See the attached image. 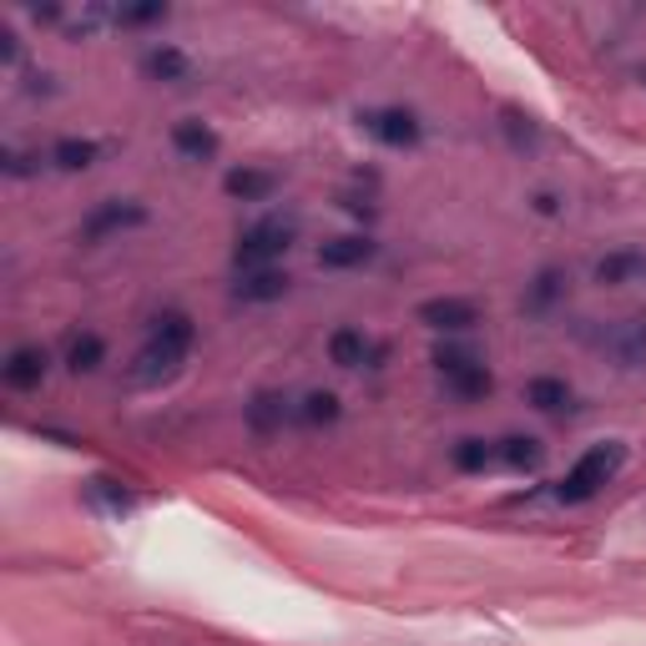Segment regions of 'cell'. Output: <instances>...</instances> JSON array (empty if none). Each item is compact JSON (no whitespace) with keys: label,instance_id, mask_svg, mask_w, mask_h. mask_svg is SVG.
<instances>
[{"label":"cell","instance_id":"obj_3","mask_svg":"<svg viewBox=\"0 0 646 646\" xmlns=\"http://www.w3.org/2000/svg\"><path fill=\"white\" fill-rule=\"evenodd\" d=\"M294 222L288 218H264L252 222V228L238 232V248H232V264H238V274H252V268H274L278 258H284L288 248H294Z\"/></svg>","mask_w":646,"mask_h":646},{"label":"cell","instance_id":"obj_6","mask_svg":"<svg viewBox=\"0 0 646 646\" xmlns=\"http://www.w3.org/2000/svg\"><path fill=\"white\" fill-rule=\"evenodd\" d=\"M359 132L374 137L379 147L409 152V147H419L425 127H419V117H415L409 107H364V111H359Z\"/></svg>","mask_w":646,"mask_h":646},{"label":"cell","instance_id":"obj_22","mask_svg":"<svg viewBox=\"0 0 646 646\" xmlns=\"http://www.w3.org/2000/svg\"><path fill=\"white\" fill-rule=\"evenodd\" d=\"M101 364H107V344H101V334H91V329L71 334V344H67V369L71 374H97Z\"/></svg>","mask_w":646,"mask_h":646},{"label":"cell","instance_id":"obj_19","mask_svg":"<svg viewBox=\"0 0 646 646\" xmlns=\"http://www.w3.org/2000/svg\"><path fill=\"white\" fill-rule=\"evenodd\" d=\"M570 399H576L570 395V384L556 379V374H536V379L526 384V405L540 409V415H566Z\"/></svg>","mask_w":646,"mask_h":646},{"label":"cell","instance_id":"obj_25","mask_svg":"<svg viewBox=\"0 0 646 646\" xmlns=\"http://www.w3.org/2000/svg\"><path fill=\"white\" fill-rule=\"evenodd\" d=\"M167 21V6H121V11H111V26H127V31H137V26H162Z\"/></svg>","mask_w":646,"mask_h":646},{"label":"cell","instance_id":"obj_29","mask_svg":"<svg viewBox=\"0 0 646 646\" xmlns=\"http://www.w3.org/2000/svg\"><path fill=\"white\" fill-rule=\"evenodd\" d=\"M530 208H536L540 218H556V212H560V198H556V192H536V198H530Z\"/></svg>","mask_w":646,"mask_h":646},{"label":"cell","instance_id":"obj_17","mask_svg":"<svg viewBox=\"0 0 646 646\" xmlns=\"http://www.w3.org/2000/svg\"><path fill=\"white\" fill-rule=\"evenodd\" d=\"M142 71L152 81H167V87H182L187 77H192V61H187V51H177V46H152V51L142 56Z\"/></svg>","mask_w":646,"mask_h":646},{"label":"cell","instance_id":"obj_12","mask_svg":"<svg viewBox=\"0 0 646 646\" xmlns=\"http://www.w3.org/2000/svg\"><path fill=\"white\" fill-rule=\"evenodd\" d=\"M592 278L602 288H622V284H646V252L642 248H616L606 258L592 264Z\"/></svg>","mask_w":646,"mask_h":646},{"label":"cell","instance_id":"obj_27","mask_svg":"<svg viewBox=\"0 0 646 646\" xmlns=\"http://www.w3.org/2000/svg\"><path fill=\"white\" fill-rule=\"evenodd\" d=\"M505 132H510L515 147H536V127H530V117H520V111H505Z\"/></svg>","mask_w":646,"mask_h":646},{"label":"cell","instance_id":"obj_18","mask_svg":"<svg viewBox=\"0 0 646 646\" xmlns=\"http://www.w3.org/2000/svg\"><path fill=\"white\" fill-rule=\"evenodd\" d=\"M495 455H500L505 470L530 475V470H540V460H546V445H540L536 435H505L500 445H495Z\"/></svg>","mask_w":646,"mask_h":646},{"label":"cell","instance_id":"obj_2","mask_svg":"<svg viewBox=\"0 0 646 646\" xmlns=\"http://www.w3.org/2000/svg\"><path fill=\"white\" fill-rule=\"evenodd\" d=\"M622 465H626V445H622V439L592 445V449H586V455H580V460L556 480V500H560V505H586V500H596V495H602L606 485H612L616 475H622Z\"/></svg>","mask_w":646,"mask_h":646},{"label":"cell","instance_id":"obj_21","mask_svg":"<svg viewBox=\"0 0 646 646\" xmlns=\"http://www.w3.org/2000/svg\"><path fill=\"white\" fill-rule=\"evenodd\" d=\"M560 298H566V274H560V268H546V274H536V284L526 288V298H520V308L540 318V314H550V308H556Z\"/></svg>","mask_w":646,"mask_h":646},{"label":"cell","instance_id":"obj_7","mask_svg":"<svg viewBox=\"0 0 646 646\" xmlns=\"http://www.w3.org/2000/svg\"><path fill=\"white\" fill-rule=\"evenodd\" d=\"M46 374H51V354H46L41 344H16V349L6 354V364H0V379H6V389H16V395L41 389Z\"/></svg>","mask_w":646,"mask_h":646},{"label":"cell","instance_id":"obj_26","mask_svg":"<svg viewBox=\"0 0 646 646\" xmlns=\"http://www.w3.org/2000/svg\"><path fill=\"white\" fill-rule=\"evenodd\" d=\"M91 500H97L107 515H132V495L121 490V485H111V480H91Z\"/></svg>","mask_w":646,"mask_h":646},{"label":"cell","instance_id":"obj_11","mask_svg":"<svg viewBox=\"0 0 646 646\" xmlns=\"http://www.w3.org/2000/svg\"><path fill=\"white\" fill-rule=\"evenodd\" d=\"M374 252L379 242L364 238V232H344V238H329L318 248V268H329V274H349V268H364L374 264Z\"/></svg>","mask_w":646,"mask_h":646},{"label":"cell","instance_id":"obj_1","mask_svg":"<svg viewBox=\"0 0 646 646\" xmlns=\"http://www.w3.org/2000/svg\"><path fill=\"white\" fill-rule=\"evenodd\" d=\"M192 344H198V324H192L182 308H167V314H157L152 329H147L142 354H137V364H132V379L137 384H167L187 364Z\"/></svg>","mask_w":646,"mask_h":646},{"label":"cell","instance_id":"obj_28","mask_svg":"<svg viewBox=\"0 0 646 646\" xmlns=\"http://www.w3.org/2000/svg\"><path fill=\"white\" fill-rule=\"evenodd\" d=\"M36 162H41V157H26V152H6V172H11V177H26V172H36Z\"/></svg>","mask_w":646,"mask_h":646},{"label":"cell","instance_id":"obj_4","mask_svg":"<svg viewBox=\"0 0 646 646\" xmlns=\"http://www.w3.org/2000/svg\"><path fill=\"white\" fill-rule=\"evenodd\" d=\"M435 369H439V384H445V395H449V399H460V405H475V399L490 395V369H485V364L475 359L470 349H455V344L435 349Z\"/></svg>","mask_w":646,"mask_h":646},{"label":"cell","instance_id":"obj_5","mask_svg":"<svg viewBox=\"0 0 646 646\" xmlns=\"http://www.w3.org/2000/svg\"><path fill=\"white\" fill-rule=\"evenodd\" d=\"M142 222H147V208L137 198H107V202H97V208L81 218L77 238L87 242V248H97V242H111V238H121V232L142 228Z\"/></svg>","mask_w":646,"mask_h":646},{"label":"cell","instance_id":"obj_14","mask_svg":"<svg viewBox=\"0 0 646 646\" xmlns=\"http://www.w3.org/2000/svg\"><path fill=\"white\" fill-rule=\"evenodd\" d=\"M172 147L187 157V162H212L222 142H218V132H212V127H208L202 117H182V121L172 127Z\"/></svg>","mask_w":646,"mask_h":646},{"label":"cell","instance_id":"obj_8","mask_svg":"<svg viewBox=\"0 0 646 646\" xmlns=\"http://www.w3.org/2000/svg\"><path fill=\"white\" fill-rule=\"evenodd\" d=\"M415 318L435 334H465L480 324V308H475L470 298H425V304L415 308Z\"/></svg>","mask_w":646,"mask_h":646},{"label":"cell","instance_id":"obj_16","mask_svg":"<svg viewBox=\"0 0 646 646\" xmlns=\"http://www.w3.org/2000/svg\"><path fill=\"white\" fill-rule=\"evenodd\" d=\"M369 359H374V344H369V334L364 329H334L329 334V364L334 369H369Z\"/></svg>","mask_w":646,"mask_h":646},{"label":"cell","instance_id":"obj_24","mask_svg":"<svg viewBox=\"0 0 646 646\" xmlns=\"http://www.w3.org/2000/svg\"><path fill=\"white\" fill-rule=\"evenodd\" d=\"M298 419L304 425H334L339 419V395H329V389H314V395H304V405H298Z\"/></svg>","mask_w":646,"mask_h":646},{"label":"cell","instance_id":"obj_13","mask_svg":"<svg viewBox=\"0 0 646 646\" xmlns=\"http://www.w3.org/2000/svg\"><path fill=\"white\" fill-rule=\"evenodd\" d=\"M222 192L232 202H268L278 192V172H268V167H232L222 177Z\"/></svg>","mask_w":646,"mask_h":646},{"label":"cell","instance_id":"obj_15","mask_svg":"<svg viewBox=\"0 0 646 646\" xmlns=\"http://www.w3.org/2000/svg\"><path fill=\"white\" fill-rule=\"evenodd\" d=\"M288 419H298V405L288 395H274V389L252 395V405H248V429H252V435H278Z\"/></svg>","mask_w":646,"mask_h":646},{"label":"cell","instance_id":"obj_9","mask_svg":"<svg viewBox=\"0 0 646 646\" xmlns=\"http://www.w3.org/2000/svg\"><path fill=\"white\" fill-rule=\"evenodd\" d=\"M596 349H606L622 369L642 364L646 359V318H622V324L602 329V334H596Z\"/></svg>","mask_w":646,"mask_h":646},{"label":"cell","instance_id":"obj_10","mask_svg":"<svg viewBox=\"0 0 646 646\" xmlns=\"http://www.w3.org/2000/svg\"><path fill=\"white\" fill-rule=\"evenodd\" d=\"M288 288H294V278L284 274V268H252V274H238V284H232V304H278V298H288Z\"/></svg>","mask_w":646,"mask_h":646},{"label":"cell","instance_id":"obj_23","mask_svg":"<svg viewBox=\"0 0 646 646\" xmlns=\"http://www.w3.org/2000/svg\"><path fill=\"white\" fill-rule=\"evenodd\" d=\"M97 157H101V142H91V137H61V142L51 147V162L61 167V172H87Z\"/></svg>","mask_w":646,"mask_h":646},{"label":"cell","instance_id":"obj_20","mask_svg":"<svg viewBox=\"0 0 646 646\" xmlns=\"http://www.w3.org/2000/svg\"><path fill=\"white\" fill-rule=\"evenodd\" d=\"M449 465H455L460 475H485V470H495V465H500V455H495L490 439L465 435V439H455V449H449Z\"/></svg>","mask_w":646,"mask_h":646}]
</instances>
